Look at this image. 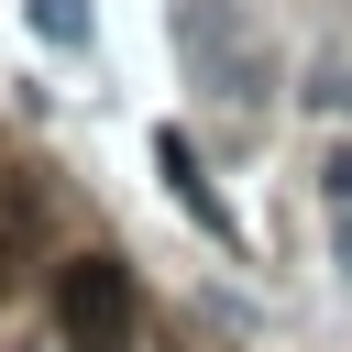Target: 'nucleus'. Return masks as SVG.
Segmentation results:
<instances>
[{
	"label": "nucleus",
	"mask_w": 352,
	"mask_h": 352,
	"mask_svg": "<svg viewBox=\"0 0 352 352\" xmlns=\"http://www.w3.org/2000/svg\"><path fill=\"white\" fill-rule=\"evenodd\" d=\"M33 33L44 44H88V0H33Z\"/></svg>",
	"instance_id": "4"
},
{
	"label": "nucleus",
	"mask_w": 352,
	"mask_h": 352,
	"mask_svg": "<svg viewBox=\"0 0 352 352\" xmlns=\"http://www.w3.org/2000/svg\"><path fill=\"white\" fill-rule=\"evenodd\" d=\"M176 66L209 88V99H253L264 88V33L242 0H176Z\"/></svg>",
	"instance_id": "1"
},
{
	"label": "nucleus",
	"mask_w": 352,
	"mask_h": 352,
	"mask_svg": "<svg viewBox=\"0 0 352 352\" xmlns=\"http://www.w3.org/2000/svg\"><path fill=\"white\" fill-rule=\"evenodd\" d=\"M154 176H165V198H176L209 242H242V220L220 209V187H209V165H198V143H187V132H154Z\"/></svg>",
	"instance_id": "3"
},
{
	"label": "nucleus",
	"mask_w": 352,
	"mask_h": 352,
	"mask_svg": "<svg viewBox=\"0 0 352 352\" xmlns=\"http://www.w3.org/2000/svg\"><path fill=\"white\" fill-rule=\"evenodd\" d=\"M55 330H66V352H132V275H121V253H77L66 264Z\"/></svg>",
	"instance_id": "2"
},
{
	"label": "nucleus",
	"mask_w": 352,
	"mask_h": 352,
	"mask_svg": "<svg viewBox=\"0 0 352 352\" xmlns=\"http://www.w3.org/2000/svg\"><path fill=\"white\" fill-rule=\"evenodd\" d=\"M308 99H319V110H352V77H341V66H319V88H308Z\"/></svg>",
	"instance_id": "6"
},
{
	"label": "nucleus",
	"mask_w": 352,
	"mask_h": 352,
	"mask_svg": "<svg viewBox=\"0 0 352 352\" xmlns=\"http://www.w3.org/2000/svg\"><path fill=\"white\" fill-rule=\"evenodd\" d=\"M319 187H330V209H352V143H330V165H319Z\"/></svg>",
	"instance_id": "5"
},
{
	"label": "nucleus",
	"mask_w": 352,
	"mask_h": 352,
	"mask_svg": "<svg viewBox=\"0 0 352 352\" xmlns=\"http://www.w3.org/2000/svg\"><path fill=\"white\" fill-rule=\"evenodd\" d=\"M330 275L352 286V209H341V231H330Z\"/></svg>",
	"instance_id": "7"
}]
</instances>
